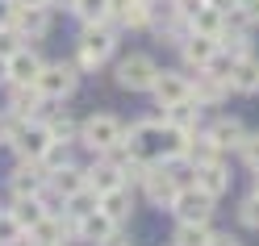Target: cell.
<instances>
[{
	"label": "cell",
	"instance_id": "cell-21",
	"mask_svg": "<svg viewBox=\"0 0 259 246\" xmlns=\"http://www.w3.org/2000/svg\"><path fill=\"white\" fill-rule=\"evenodd\" d=\"M79 188H88V184H84V167H75V163H67V167L51 171V184H46V192H55L59 201H67V196H75Z\"/></svg>",
	"mask_w": 259,
	"mask_h": 246
},
{
	"label": "cell",
	"instance_id": "cell-10",
	"mask_svg": "<svg viewBox=\"0 0 259 246\" xmlns=\"http://www.w3.org/2000/svg\"><path fill=\"white\" fill-rule=\"evenodd\" d=\"M230 92L242 96H255L259 92V55H234L230 59Z\"/></svg>",
	"mask_w": 259,
	"mask_h": 246
},
{
	"label": "cell",
	"instance_id": "cell-37",
	"mask_svg": "<svg viewBox=\"0 0 259 246\" xmlns=\"http://www.w3.org/2000/svg\"><path fill=\"white\" fill-rule=\"evenodd\" d=\"M105 246H134V242H130V238H125V234H121V229H117V234H113V238H109V242H105Z\"/></svg>",
	"mask_w": 259,
	"mask_h": 246
},
{
	"label": "cell",
	"instance_id": "cell-39",
	"mask_svg": "<svg viewBox=\"0 0 259 246\" xmlns=\"http://www.w3.org/2000/svg\"><path fill=\"white\" fill-rule=\"evenodd\" d=\"M0 84H9V59H0Z\"/></svg>",
	"mask_w": 259,
	"mask_h": 246
},
{
	"label": "cell",
	"instance_id": "cell-26",
	"mask_svg": "<svg viewBox=\"0 0 259 246\" xmlns=\"http://www.w3.org/2000/svg\"><path fill=\"white\" fill-rule=\"evenodd\" d=\"M192 163H197V167H201V163H218L222 159V151H218V142L213 138H209V134H192L188 138V151H184Z\"/></svg>",
	"mask_w": 259,
	"mask_h": 246
},
{
	"label": "cell",
	"instance_id": "cell-34",
	"mask_svg": "<svg viewBox=\"0 0 259 246\" xmlns=\"http://www.w3.org/2000/svg\"><path fill=\"white\" fill-rule=\"evenodd\" d=\"M205 246H242V242H238L234 234H213V238H209Z\"/></svg>",
	"mask_w": 259,
	"mask_h": 246
},
{
	"label": "cell",
	"instance_id": "cell-29",
	"mask_svg": "<svg viewBox=\"0 0 259 246\" xmlns=\"http://www.w3.org/2000/svg\"><path fill=\"white\" fill-rule=\"evenodd\" d=\"M46 129H51L55 142H75V138H79V125L67 117V113H63V117H51V121H46Z\"/></svg>",
	"mask_w": 259,
	"mask_h": 246
},
{
	"label": "cell",
	"instance_id": "cell-19",
	"mask_svg": "<svg viewBox=\"0 0 259 246\" xmlns=\"http://www.w3.org/2000/svg\"><path fill=\"white\" fill-rule=\"evenodd\" d=\"M197 188L209 192L213 201L230 192V171H226V163H222V159H218V163H201V167H197Z\"/></svg>",
	"mask_w": 259,
	"mask_h": 246
},
{
	"label": "cell",
	"instance_id": "cell-31",
	"mask_svg": "<svg viewBox=\"0 0 259 246\" xmlns=\"http://www.w3.org/2000/svg\"><path fill=\"white\" fill-rule=\"evenodd\" d=\"M238 221L247 225V229H259V192H251L247 201L238 205Z\"/></svg>",
	"mask_w": 259,
	"mask_h": 246
},
{
	"label": "cell",
	"instance_id": "cell-30",
	"mask_svg": "<svg viewBox=\"0 0 259 246\" xmlns=\"http://www.w3.org/2000/svg\"><path fill=\"white\" fill-rule=\"evenodd\" d=\"M21 46H25V38H21L13 25H5V29H0V59H13V55L21 51Z\"/></svg>",
	"mask_w": 259,
	"mask_h": 246
},
{
	"label": "cell",
	"instance_id": "cell-14",
	"mask_svg": "<svg viewBox=\"0 0 259 246\" xmlns=\"http://www.w3.org/2000/svg\"><path fill=\"white\" fill-rule=\"evenodd\" d=\"M226 92H230V79L218 75V71H197V84H192V101L201 109H213L226 101Z\"/></svg>",
	"mask_w": 259,
	"mask_h": 246
},
{
	"label": "cell",
	"instance_id": "cell-16",
	"mask_svg": "<svg viewBox=\"0 0 259 246\" xmlns=\"http://www.w3.org/2000/svg\"><path fill=\"white\" fill-rule=\"evenodd\" d=\"M42 55L34 51V46H21L17 55L9 59V84H38V75H42Z\"/></svg>",
	"mask_w": 259,
	"mask_h": 246
},
{
	"label": "cell",
	"instance_id": "cell-41",
	"mask_svg": "<svg viewBox=\"0 0 259 246\" xmlns=\"http://www.w3.org/2000/svg\"><path fill=\"white\" fill-rule=\"evenodd\" d=\"M255 192H259V171H255Z\"/></svg>",
	"mask_w": 259,
	"mask_h": 246
},
{
	"label": "cell",
	"instance_id": "cell-18",
	"mask_svg": "<svg viewBox=\"0 0 259 246\" xmlns=\"http://www.w3.org/2000/svg\"><path fill=\"white\" fill-rule=\"evenodd\" d=\"M205 134L218 142V151H238V146H242V138H247V125H242L238 117H218L213 125L205 129Z\"/></svg>",
	"mask_w": 259,
	"mask_h": 246
},
{
	"label": "cell",
	"instance_id": "cell-4",
	"mask_svg": "<svg viewBox=\"0 0 259 246\" xmlns=\"http://www.w3.org/2000/svg\"><path fill=\"white\" fill-rule=\"evenodd\" d=\"M213 196H209V192H201L197 184H192V188H180V192H176V201L167 205L171 213H176V221H192V225H209V217H213Z\"/></svg>",
	"mask_w": 259,
	"mask_h": 246
},
{
	"label": "cell",
	"instance_id": "cell-2",
	"mask_svg": "<svg viewBox=\"0 0 259 246\" xmlns=\"http://www.w3.org/2000/svg\"><path fill=\"white\" fill-rule=\"evenodd\" d=\"M79 142L88 146L92 155H109L125 146V125L113 117V113H92L88 121H79Z\"/></svg>",
	"mask_w": 259,
	"mask_h": 246
},
{
	"label": "cell",
	"instance_id": "cell-33",
	"mask_svg": "<svg viewBox=\"0 0 259 246\" xmlns=\"http://www.w3.org/2000/svg\"><path fill=\"white\" fill-rule=\"evenodd\" d=\"M13 17H17V0H0V29L13 25Z\"/></svg>",
	"mask_w": 259,
	"mask_h": 246
},
{
	"label": "cell",
	"instance_id": "cell-1",
	"mask_svg": "<svg viewBox=\"0 0 259 246\" xmlns=\"http://www.w3.org/2000/svg\"><path fill=\"white\" fill-rule=\"evenodd\" d=\"M117 51V25H84V34H79V46H75V67L79 71H96L105 67L109 55Z\"/></svg>",
	"mask_w": 259,
	"mask_h": 246
},
{
	"label": "cell",
	"instance_id": "cell-23",
	"mask_svg": "<svg viewBox=\"0 0 259 246\" xmlns=\"http://www.w3.org/2000/svg\"><path fill=\"white\" fill-rule=\"evenodd\" d=\"M71 13L84 25H105V21L113 25V0H75Z\"/></svg>",
	"mask_w": 259,
	"mask_h": 246
},
{
	"label": "cell",
	"instance_id": "cell-17",
	"mask_svg": "<svg viewBox=\"0 0 259 246\" xmlns=\"http://www.w3.org/2000/svg\"><path fill=\"white\" fill-rule=\"evenodd\" d=\"M13 29L25 38V42H34L42 38L46 29H51V9H34V5H17V17H13Z\"/></svg>",
	"mask_w": 259,
	"mask_h": 246
},
{
	"label": "cell",
	"instance_id": "cell-6",
	"mask_svg": "<svg viewBox=\"0 0 259 246\" xmlns=\"http://www.w3.org/2000/svg\"><path fill=\"white\" fill-rule=\"evenodd\" d=\"M155 75H159V67L151 55H130L117 63V88H125V92H151Z\"/></svg>",
	"mask_w": 259,
	"mask_h": 246
},
{
	"label": "cell",
	"instance_id": "cell-9",
	"mask_svg": "<svg viewBox=\"0 0 259 246\" xmlns=\"http://www.w3.org/2000/svg\"><path fill=\"white\" fill-rule=\"evenodd\" d=\"M151 92H155L159 109H171V105H180V101H192V79L184 71H159Z\"/></svg>",
	"mask_w": 259,
	"mask_h": 246
},
{
	"label": "cell",
	"instance_id": "cell-5",
	"mask_svg": "<svg viewBox=\"0 0 259 246\" xmlns=\"http://www.w3.org/2000/svg\"><path fill=\"white\" fill-rule=\"evenodd\" d=\"M75 88H79V67H71V63H46L38 75V92L46 101H67Z\"/></svg>",
	"mask_w": 259,
	"mask_h": 246
},
{
	"label": "cell",
	"instance_id": "cell-32",
	"mask_svg": "<svg viewBox=\"0 0 259 246\" xmlns=\"http://www.w3.org/2000/svg\"><path fill=\"white\" fill-rule=\"evenodd\" d=\"M238 155H242V163H247L251 171H259V134H247V138H242Z\"/></svg>",
	"mask_w": 259,
	"mask_h": 246
},
{
	"label": "cell",
	"instance_id": "cell-13",
	"mask_svg": "<svg viewBox=\"0 0 259 246\" xmlns=\"http://www.w3.org/2000/svg\"><path fill=\"white\" fill-rule=\"evenodd\" d=\"M113 234H117V221H113L109 213H101V209H96V213H88V217H79V221H75V238H79V242L105 246V242H109Z\"/></svg>",
	"mask_w": 259,
	"mask_h": 246
},
{
	"label": "cell",
	"instance_id": "cell-42",
	"mask_svg": "<svg viewBox=\"0 0 259 246\" xmlns=\"http://www.w3.org/2000/svg\"><path fill=\"white\" fill-rule=\"evenodd\" d=\"M255 21H259V17H255Z\"/></svg>",
	"mask_w": 259,
	"mask_h": 246
},
{
	"label": "cell",
	"instance_id": "cell-15",
	"mask_svg": "<svg viewBox=\"0 0 259 246\" xmlns=\"http://www.w3.org/2000/svg\"><path fill=\"white\" fill-rule=\"evenodd\" d=\"M180 55H184V63H188V67L205 71L209 63H213V59L222 55V46H218V38H205V34H188V38L180 42Z\"/></svg>",
	"mask_w": 259,
	"mask_h": 246
},
{
	"label": "cell",
	"instance_id": "cell-24",
	"mask_svg": "<svg viewBox=\"0 0 259 246\" xmlns=\"http://www.w3.org/2000/svg\"><path fill=\"white\" fill-rule=\"evenodd\" d=\"M101 213H109V217L117 221V225H121V221H130V213H134V196L125 192V184L101 196Z\"/></svg>",
	"mask_w": 259,
	"mask_h": 246
},
{
	"label": "cell",
	"instance_id": "cell-12",
	"mask_svg": "<svg viewBox=\"0 0 259 246\" xmlns=\"http://www.w3.org/2000/svg\"><path fill=\"white\" fill-rule=\"evenodd\" d=\"M142 188H147V201L151 205H171L176 201V179H171V171L163 167V163H151L147 167V175H142Z\"/></svg>",
	"mask_w": 259,
	"mask_h": 246
},
{
	"label": "cell",
	"instance_id": "cell-35",
	"mask_svg": "<svg viewBox=\"0 0 259 246\" xmlns=\"http://www.w3.org/2000/svg\"><path fill=\"white\" fill-rule=\"evenodd\" d=\"M238 13H247V17H259V0H234Z\"/></svg>",
	"mask_w": 259,
	"mask_h": 246
},
{
	"label": "cell",
	"instance_id": "cell-36",
	"mask_svg": "<svg viewBox=\"0 0 259 246\" xmlns=\"http://www.w3.org/2000/svg\"><path fill=\"white\" fill-rule=\"evenodd\" d=\"M9 129H13V117H9V113H0V146L9 142Z\"/></svg>",
	"mask_w": 259,
	"mask_h": 246
},
{
	"label": "cell",
	"instance_id": "cell-7",
	"mask_svg": "<svg viewBox=\"0 0 259 246\" xmlns=\"http://www.w3.org/2000/svg\"><path fill=\"white\" fill-rule=\"evenodd\" d=\"M46 184H51V175H46V167L38 159H17V167H13V175H9L13 201H17V196H42Z\"/></svg>",
	"mask_w": 259,
	"mask_h": 246
},
{
	"label": "cell",
	"instance_id": "cell-3",
	"mask_svg": "<svg viewBox=\"0 0 259 246\" xmlns=\"http://www.w3.org/2000/svg\"><path fill=\"white\" fill-rule=\"evenodd\" d=\"M51 129H46V121H17L13 117V129H9V142L17 151V159H42L46 151H51Z\"/></svg>",
	"mask_w": 259,
	"mask_h": 246
},
{
	"label": "cell",
	"instance_id": "cell-38",
	"mask_svg": "<svg viewBox=\"0 0 259 246\" xmlns=\"http://www.w3.org/2000/svg\"><path fill=\"white\" fill-rule=\"evenodd\" d=\"M17 5H34V9H55V0H17Z\"/></svg>",
	"mask_w": 259,
	"mask_h": 246
},
{
	"label": "cell",
	"instance_id": "cell-28",
	"mask_svg": "<svg viewBox=\"0 0 259 246\" xmlns=\"http://www.w3.org/2000/svg\"><path fill=\"white\" fill-rule=\"evenodd\" d=\"M21 242H25V225L9 209H0V246H21Z\"/></svg>",
	"mask_w": 259,
	"mask_h": 246
},
{
	"label": "cell",
	"instance_id": "cell-8",
	"mask_svg": "<svg viewBox=\"0 0 259 246\" xmlns=\"http://www.w3.org/2000/svg\"><path fill=\"white\" fill-rule=\"evenodd\" d=\"M84 184H88L96 196H105V192H113V188H121V184H125L121 163L113 159V155H96L92 167H84Z\"/></svg>",
	"mask_w": 259,
	"mask_h": 246
},
{
	"label": "cell",
	"instance_id": "cell-25",
	"mask_svg": "<svg viewBox=\"0 0 259 246\" xmlns=\"http://www.w3.org/2000/svg\"><path fill=\"white\" fill-rule=\"evenodd\" d=\"M63 205H67L63 213H67L71 221H79V217H88V213H96V209H101V196H96L92 188H79V192H75V196H67Z\"/></svg>",
	"mask_w": 259,
	"mask_h": 246
},
{
	"label": "cell",
	"instance_id": "cell-20",
	"mask_svg": "<svg viewBox=\"0 0 259 246\" xmlns=\"http://www.w3.org/2000/svg\"><path fill=\"white\" fill-rule=\"evenodd\" d=\"M9 213H13V217H17V221L25 225V234H29V229H34V225H42L46 217H51V205H46L42 196H17Z\"/></svg>",
	"mask_w": 259,
	"mask_h": 246
},
{
	"label": "cell",
	"instance_id": "cell-40",
	"mask_svg": "<svg viewBox=\"0 0 259 246\" xmlns=\"http://www.w3.org/2000/svg\"><path fill=\"white\" fill-rule=\"evenodd\" d=\"M29 246H59V242H34V238H29Z\"/></svg>",
	"mask_w": 259,
	"mask_h": 246
},
{
	"label": "cell",
	"instance_id": "cell-27",
	"mask_svg": "<svg viewBox=\"0 0 259 246\" xmlns=\"http://www.w3.org/2000/svg\"><path fill=\"white\" fill-rule=\"evenodd\" d=\"M209 238V225H192V221H180L176 225V234H171V246H205Z\"/></svg>",
	"mask_w": 259,
	"mask_h": 246
},
{
	"label": "cell",
	"instance_id": "cell-11",
	"mask_svg": "<svg viewBox=\"0 0 259 246\" xmlns=\"http://www.w3.org/2000/svg\"><path fill=\"white\" fill-rule=\"evenodd\" d=\"M42 105H46V96L38 92V84H13V92H9V117L34 121Z\"/></svg>",
	"mask_w": 259,
	"mask_h": 246
},
{
	"label": "cell",
	"instance_id": "cell-22",
	"mask_svg": "<svg viewBox=\"0 0 259 246\" xmlns=\"http://www.w3.org/2000/svg\"><path fill=\"white\" fill-rule=\"evenodd\" d=\"M163 121L176 125V129H184V134H197V125H201V105H197V101H180V105L163 109Z\"/></svg>",
	"mask_w": 259,
	"mask_h": 246
}]
</instances>
